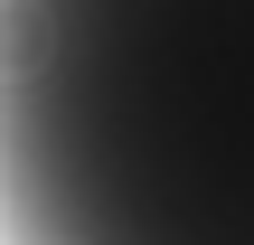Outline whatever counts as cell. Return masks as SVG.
Masks as SVG:
<instances>
[{
    "mask_svg": "<svg viewBox=\"0 0 254 245\" xmlns=\"http://www.w3.org/2000/svg\"><path fill=\"white\" fill-rule=\"evenodd\" d=\"M0 245H254V0H0Z\"/></svg>",
    "mask_w": 254,
    "mask_h": 245,
    "instance_id": "6da1fadb",
    "label": "cell"
}]
</instances>
